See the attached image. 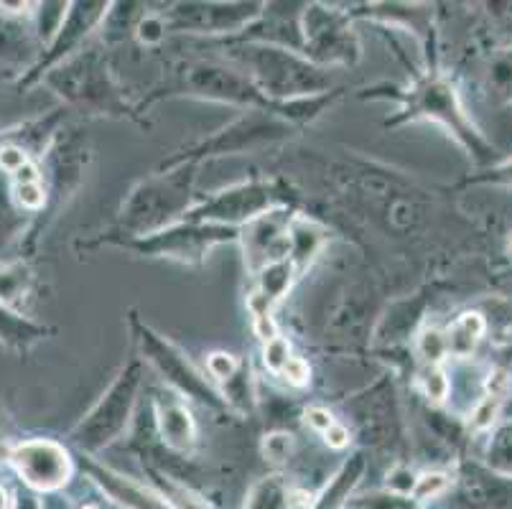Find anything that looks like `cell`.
<instances>
[{"instance_id": "cell-1", "label": "cell", "mask_w": 512, "mask_h": 509, "mask_svg": "<svg viewBox=\"0 0 512 509\" xmlns=\"http://www.w3.org/2000/svg\"><path fill=\"white\" fill-rule=\"evenodd\" d=\"M164 97H194V100L222 102V105L242 107V112H276L288 123L306 125L319 118L327 107L334 105L339 90L319 97H304V100L273 102L250 82L248 74L232 67L230 62H220V59H181L169 72L164 87L153 90L148 102L164 100Z\"/></svg>"}, {"instance_id": "cell-2", "label": "cell", "mask_w": 512, "mask_h": 509, "mask_svg": "<svg viewBox=\"0 0 512 509\" xmlns=\"http://www.w3.org/2000/svg\"><path fill=\"white\" fill-rule=\"evenodd\" d=\"M199 163H181V166L158 168L156 174L138 181L120 207L115 227L100 242L113 245L120 240H138V237L156 235L171 224L181 222L194 207V186H197Z\"/></svg>"}, {"instance_id": "cell-3", "label": "cell", "mask_w": 512, "mask_h": 509, "mask_svg": "<svg viewBox=\"0 0 512 509\" xmlns=\"http://www.w3.org/2000/svg\"><path fill=\"white\" fill-rule=\"evenodd\" d=\"M227 62L248 74L250 82L273 102L304 100L334 90L329 69L316 67L304 54L278 46L232 39L227 44Z\"/></svg>"}, {"instance_id": "cell-4", "label": "cell", "mask_w": 512, "mask_h": 509, "mask_svg": "<svg viewBox=\"0 0 512 509\" xmlns=\"http://www.w3.org/2000/svg\"><path fill=\"white\" fill-rule=\"evenodd\" d=\"M41 82L74 112L97 118L138 120V110L130 107L128 97L115 82L110 59L102 46H87L51 69Z\"/></svg>"}, {"instance_id": "cell-5", "label": "cell", "mask_w": 512, "mask_h": 509, "mask_svg": "<svg viewBox=\"0 0 512 509\" xmlns=\"http://www.w3.org/2000/svg\"><path fill=\"white\" fill-rule=\"evenodd\" d=\"M400 112L393 120H385V125H403L413 123V120H431V123L441 125L454 135L456 143L482 166V163L492 161L495 148L484 140L477 125L469 120L464 112L459 95H456L454 84L444 79L441 74L428 72L418 77L416 82L408 84L406 90L398 95Z\"/></svg>"}, {"instance_id": "cell-6", "label": "cell", "mask_w": 512, "mask_h": 509, "mask_svg": "<svg viewBox=\"0 0 512 509\" xmlns=\"http://www.w3.org/2000/svg\"><path fill=\"white\" fill-rule=\"evenodd\" d=\"M143 385V359L133 357L120 367L115 380L100 395L90 413L72 428L69 438L79 448V454L95 456L102 448L118 441L128 431L133 410L138 403V392Z\"/></svg>"}, {"instance_id": "cell-7", "label": "cell", "mask_w": 512, "mask_h": 509, "mask_svg": "<svg viewBox=\"0 0 512 509\" xmlns=\"http://www.w3.org/2000/svg\"><path fill=\"white\" fill-rule=\"evenodd\" d=\"M296 133H299V125L288 123V120H283L276 112L245 110L240 118L227 123L225 128H220L217 133L209 135V138L197 140L189 148L176 153L174 158L161 163V171L181 166V163H199L202 166V161H209V158L263 151V148L276 146V143L293 138Z\"/></svg>"}, {"instance_id": "cell-8", "label": "cell", "mask_w": 512, "mask_h": 509, "mask_svg": "<svg viewBox=\"0 0 512 509\" xmlns=\"http://www.w3.org/2000/svg\"><path fill=\"white\" fill-rule=\"evenodd\" d=\"M128 329L143 362L151 364L171 390L179 392L184 400L189 398L209 410H227L222 392L186 359V354L174 342H169L164 334H158L156 329H151L138 316L136 308L128 311Z\"/></svg>"}, {"instance_id": "cell-9", "label": "cell", "mask_w": 512, "mask_h": 509, "mask_svg": "<svg viewBox=\"0 0 512 509\" xmlns=\"http://www.w3.org/2000/svg\"><path fill=\"white\" fill-rule=\"evenodd\" d=\"M281 207H296L286 184L273 179H250L227 186L204 202H197L184 219L186 222L220 224V227L242 230L245 224Z\"/></svg>"}, {"instance_id": "cell-10", "label": "cell", "mask_w": 512, "mask_h": 509, "mask_svg": "<svg viewBox=\"0 0 512 509\" xmlns=\"http://www.w3.org/2000/svg\"><path fill=\"white\" fill-rule=\"evenodd\" d=\"M227 242H240V230L181 219V222L171 224L156 235L120 240L113 245L125 252H133V255H141V258H164L184 265H202L212 247L227 245Z\"/></svg>"}, {"instance_id": "cell-11", "label": "cell", "mask_w": 512, "mask_h": 509, "mask_svg": "<svg viewBox=\"0 0 512 509\" xmlns=\"http://www.w3.org/2000/svg\"><path fill=\"white\" fill-rule=\"evenodd\" d=\"M304 56L321 69L355 67L362 46L352 28V13L324 3H306Z\"/></svg>"}, {"instance_id": "cell-12", "label": "cell", "mask_w": 512, "mask_h": 509, "mask_svg": "<svg viewBox=\"0 0 512 509\" xmlns=\"http://www.w3.org/2000/svg\"><path fill=\"white\" fill-rule=\"evenodd\" d=\"M265 3H174L164 13L169 34L240 36L258 21Z\"/></svg>"}, {"instance_id": "cell-13", "label": "cell", "mask_w": 512, "mask_h": 509, "mask_svg": "<svg viewBox=\"0 0 512 509\" xmlns=\"http://www.w3.org/2000/svg\"><path fill=\"white\" fill-rule=\"evenodd\" d=\"M110 6L113 3H105V0H79V3H72L62 28H59V34L46 46L44 54L31 64L29 72L23 74L18 87H29V84L41 82L51 69L59 67V64H64L67 59H72L74 54L85 49V41L95 31H100L102 21L110 13Z\"/></svg>"}, {"instance_id": "cell-14", "label": "cell", "mask_w": 512, "mask_h": 509, "mask_svg": "<svg viewBox=\"0 0 512 509\" xmlns=\"http://www.w3.org/2000/svg\"><path fill=\"white\" fill-rule=\"evenodd\" d=\"M8 461L23 484L36 492H57L72 479L74 461L62 443L51 438H29L8 451Z\"/></svg>"}, {"instance_id": "cell-15", "label": "cell", "mask_w": 512, "mask_h": 509, "mask_svg": "<svg viewBox=\"0 0 512 509\" xmlns=\"http://www.w3.org/2000/svg\"><path fill=\"white\" fill-rule=\"evenodd\" d=\"M296 214H299L296 207H281L242 227L240 245L242 252H245V268L253 278L268 265L278 263V260H288V252H291L288 230H291V222Z\"/></svg>"}, {"instance_id": "cell-16", "label": "cell", "mask_w": 512, "mask_h": 509, "mask_svg": "<svg viewBox=\"0 0 512 509\" xmlns=\"http://www.w3.org/2000/svg\"><path fill=\"white\" fill-rule=\"evenodd\" d=\"M347 413H352L357 431L365 441L380 443L400 436L398 398H395L393 380L388 377L349 400Z\"/></svg>"}, {"instance_id": "cell-17", "label": "cell", "mask_w": 512, "mask_h": 509, "mask_svg": "<svg viewBox=\"0 0 512 509\" xmlns=\"http://www.w3.org/2000/svg\"><path fill=\"white\" fill-rule=\"evenodd\" d=\"M304 11L306 3H265L258 21L235 36V41H253L304 54Z\"/></svg>"}, {"instance_id": "cell-18", "label": "cell", "mask_w": 512, "mask_h": 509, "mask_svg": "<svg viewBox=\"0 0 512 509\" xmlns=\"http://www.w3.org/2000/svg\"><path fill=\"white\" fill-rule=\"evenodd\" d=\"M153 420L161 443L174 454H192L197 446V423L179 392L166 390L153 395Z\"/></svg>"}, {"instance_id": "cell-19", "label": "cell", "mask_w": 512, "mask_h": 509, "mask_svg": "<svg viewBox=\"0 0 512 509\" xmlns=\"http://www.w3.org/2000/svg\"><path fill=\"white\" fill-rule=\"evenodd\" d=\"M79 461H82V469L87 471L92 482L107 494V497L113 499V502L123 504L128 509H174L169 504V499L156 494L153 489L143 487V484L133 482L128 476L118 474L115 469L110 466L100 464L95 461V456H87V454H79Z\"/></svg>"}, {"instance_id": "cell-20", "label": "cell", "mask_w": 512, "mask_h": 509, "mask_svg": "<svg viewBox=\"0 0 512 509\" xmlns=\"http://www.w3.org/2000/svg\"><path fill=\"white\" fill-rule=\"evenodd\" d=\"M299 278L291 260H278L255 275V291L248 296L250 319H268L278 303L288 296L293 280Z\"/></svg>"}, {"instance_id": "cell-21", "label": "cell", "mask_w": 512, "mask_h": 509, "mask_svg": "<svg viewBox=\"0 0 512 509\" xmlns=\"http://www.w3.org/2000/svg\"><path fill=\"white\" fill-rule=\"evenodd\" d=\"M288 237H291V252H288V260L293 263L296 273H304L314 258L319 255L321 245L327 240V232L321 230L316 222H309L304 217H293L291 222V230H288Z\"/></svg>"}, {"instance_id": "cell-22", "label": "cell", "mask_w": 512, "mask_h": 509, "mask_svg": "<svg viewBox=\"0 0 512 509\" xmlns=\"http://www.w3.org/2000/svg\"><path fill=\"white\" fill-rule=\"evenodd\" d=\"M46 336H49V329L44 324H36V321L11 311L6 303H0V344H6L8 349H16V352H26Z\"/></svg>"}, {"instance_id": "cell-23", "label": "cell", "mask_w": 512, "mask_h": 509, "mask_svg": "<svg viewBox=\"0 0 512 509\" xmlns=\"http://www.w3.org/2000/svg\"><path fill=\"white\" fill-rule=\"evenodd\" d=\"M484 331H487V321L477 311H467V314L456 316L451 321L449 329L444 331L446 336V352L449 357L456 359H469L477 352L479 342H482Z\"/></svg>"}, {"instance_id": "cell-24", "label": "cell", "mask_w": 512, "mask_h": 509, "mask_svg": "<svg viewBox=\"0 0 512 509\" xmlns=\"http://www.w3.org/2000/svg\"><path fill=\"white\" fill-rule=\"evenodd\" d=\"M365 469H367L365 456H362V454L349 456V459L342 464V469L337 471V476L332 479V484H329V487L324 489V494L316 499L314 509H339V507H344L349 492H352V489L360 484Z\"/></svg>"}, {"instance_id": "cell-25", "label": "cell", "mask_w": 512, "mask_h": 509, "mask_svg": "<svg viewBox=\"0 0 512 509\" xmlns=\"http://www.w3.org/2000/svg\"><path fill=\"white\" fill-rule=\"evenodd\" d=\"M291 489L283 482V476H265L250 492L245 509H288Z\"/></svg>"}, {"instance_id": "cell-26", "label": "cell", "mask_w": 512, "mask_h": 509, "mask_svg": "<svg viewBox=\"0 0 512 509\" xmlns=\"http://www.w3.org/2000/svg\"><path fill=\"white\" fill-rule=\"evenodd\" d=\"M250 377H253L250 375V367L248 364H242L240 372H237L230 382L222 385V398H225L227 410H232V413L250 415L255 410V392Z\"/></svg>"}, {"instance_id": "cell-27", "label": "cell", "mask_w": 512, "mask_h": 509, "mask_svg": "<svg viewBox=\"0 0 512 509\" xmlns=\"http://www.w3.org/2000/svg\"><path fill=\"white\" fill-rule=\"evenodd\" d=\"M31 280H34L31 278V270L23 260L0 265V303H6V306L11 308V303H16L18 298H23L29 293Z\"/></svg>"}, {"instance_id": "cell-28", "label": "cell", "mask_w": 512, "mask_h": 509, "mask_svg": "<svg viewBox=\"0 0 512 509\" xmlns=\"http://www.w3.org/2000/svg\"><path fill=\"white\" fill-rule=\"evenodd\" d=\"M69 6L72 3H36V39H39V44L49 46L51 41H54V36L59 34V28H62L64 18H67L69 13Z\"/></svg>"}, {"instance_id": "cell-29", "label": "cell", "mask_w": 512, "mask_h": 509, "mask_svg": "<svg viewBox=\"0 0 512 509\" xmlns=\"http://www.w3.org/2000/svg\"><path fill=\"white\" fill-rule=\"evenodd\" d=\"M11 199L18 209L31 214H41L46 209V202H49L44 181H23V184H13Z\"/></svg>"}, {"instance_id": "cell-30", "label": "cell", "mask_w": 512, "mask_h": 509, "mask_svg": "<svg viewBox=\"0 0 512 509\" xmlns=\"http://www.w3.org/2000/svg\"><path fill=\"white\" fill-rule=\"evenodd\" d=\"M416 347H418V357H421L423 367H441L444 359L449 357V352H446L444 331L434 329V326L421 331Z\"/></svg>"}, {"instance_id": "cell-31", "label": "cell", "mask_w": 512, "mask_h": 509, "mask_svg": "<svg viewBox=\"0 0 512 509\" xmlns=\"http://www.w3.org/2000/svg\"><path fill=\"white\" fill-rule=\"evenodd\" d=\"M505 410V398H497V395H484L472 410V418H469V431L472 433H484L490 431L497 423V418Z\"/></svg>"}, {"instance_id": "cell-32", "label": "cell", "mask_w": 512, "mask_h": 509, "mask_svg": "<svg viewBox=\"0 0 512 509\" xmlns=\"http://www.w3.org/2000/svg\"><path fill=\"white\" fill-rule=\"evenodd\" d=\"M421 387L431 403H444L451 392V380L444 367H423L421 370Z\"/></svg>"}, {"instance_id": "cell-33", "label": "cell", "mask_w": 512, "mask_h": 509, "mask_svg": "<svg viewBox=\"0 0 512 509\" xmlns=\"http://www.w3.org/2000/svg\"><path fill=\"white\" fill-rule=\"evenodd\" d=\"M449 484H451L449 474H444V471H428V474L418 476L416 479V487H413L411 497L416 499L418 504H423L428 502V499L441 497V494L449 489Z\"/></svg>"}, {"instance_id": "cell-34", "label": "cell", "mask_w": 512, "mask_h": 509, "mask_svg": "<svg viewBox=\"0 0 512 509\" xmlns=\"http://www.w3.org/2000/svg\"><path fill=\"white\" fill-rule=\"evenodd\" d=\"M357 509H418L421 504L408 494H395V492H380L372 497H362L355 502Z\"/></svg>"}, {"instance_id": "cell-35", "label": "cell", "mask_w": 512, "mask_h": 509, "mask_svg": "<svg viewBox=\"0 0 512 509\" xmlns=\"http://www.w3.org/2000/svg\"><path fill=\"white\" fill-rule=\"evenodd\" d=\"M291 342H288L286 336L278 334L276 339H271L268 344H263V364L265 370L273 372V375H281L283 367L288 364V359H291Z\"/></svg>"}, {"instance_id": "cell-36", "label": "cell", "mask_w": 512, "mask_h": 509, "mask_svg": "<svg viewBox=\"0 0 512 509\" xmlns=\"http://www.w3.org/2000/svg\"><path fill=\"white\" fill-rule=\"evenodd\" d=\"M240 367L242 364L237 362L235 354H230V352L207 354V372L214 382H222V385H225V382H230L232 377L240 372Z\"/></svg>"}, {"instance_id": "cell-37", "label": "cell", "mask_w": 512, "mask_h": 509, "mask_svg": "<svg viewBox=\"0 0 512 509\" xmlns=\"http://www.w3.org/2000/svg\"><path fill=\"white\" fill-rule=\"evenodd\" d=\"M166 36H169V28H166L164 13H146L136 28V39L146 46L161 44Z\"/></svg>"}, {"instance_id": "cell-38", "label": "cell", "mask_w": 512, "mask_h": 509, "mask_svg": "<svg viewBox=\"0 0 512 509\" xmlns=\"http://www.w3.org/2000/svg\"><path fill=\"white\" fill-rule=\"evenodd\" d=\"M293 451V436L288 431H273L263 438V456L271 464H283Z\"/></svg>"}, {"instance_id": "cell-39", "label": "cell", "mask_w": 512, "mask_h": 509, "mask_svg": "<svg viewBox=\"0 0 512 509\" xmlns=\"http://www.w3.org/2000/svg\"><path fill=\"white\" fill-rule=\"evenodd\" d=\"M26 163H31L29 151H23L21 146H13V143H3L0 146V171H6L8 176L18 174Z\"/></svg>"}, {"instance_id": "cell-40", "label": "cell", "mask_w": 512, "mask_h": 509, "mask_svg": "<svg viewBox=\"0 0 512 509\" xmlns=\"http://www.w3.org/2000/svg\"><path fill=\"white\" fill-rule=\"evenodd\" d=\"M281 377H286L288 385H293V387H306V385H309V382H311V367H309V362H306V359H301V357H291V359H288L286 367H283Z\"/></svg>"}, {"instance_id": "cell-41", "label": "cell", "mask_w": 512, "mask_h": 509, "mask_svg": "<svg viewBox=\"0 0 512 509\" xmlns=\"http://www.w3.org/2000/svg\"><path fill=\"white\" fill-rule=\"evenodd\" d=\"M467 184H502V186H512V158L505 163H497V166H492L487 174L482 176H474V179H469Z\"/></svg>"}, {"instance_id": "cell-42", "label": "cell", "mask_w": 512, "mask_h": 509, "mask_svg": "<svg viewBox=\"0 0 512 509\" xmlns=\"http://www.w3.org/2000/svg\"><path fill=\"white\" fill-rule=\"evenodd\" d=\"M413 487H416V476H413L411 469L406 466H395L388 474V489L395 494H408L411 497Z\"/></svg>"}, {"instance_id": "cell-43", "label": "cell", "mask_w": 512, "mask_h": 509, "mask_svg": "<svg viewBox=\"0 0 512 509\" xmlns=\"http://www.w3.org/2000/svg\"><path fill=\"white\" fill-rule=\"evenodd\" d=\"M304 420L306 426L311 428V431H316L321 436V433H327L329 428L337 423V418H334L332 413H329L327 408H306L304 410Z\"/></svg>"}, {"instance_id": "cell-44", "label": "cell", "mask_w": 512, "mask_h": 509, "mask_svg": "<svg viewBox=\"0 0 512 509\" xmlns=\"http://www.w3.org/2000/svg\"><path fill=\"white\" fill-rule=\"evenodd\" d=\"M321 438H324V443H327L329 448H334V451H344V448L352 443V431L337 420L327 433H321Z\"/></svg>"}, {"instance_id": "cell-45", "label": "cell", "mask_w": 512, "mask_h": 509, "mask_svg": "<svg viewBox=\"0 0 512 509\" xmlns=\"http://www.w3.org/2000/svg\"><path fill=\"white\" fill-rule=\"evenodd\" d=\"M0 509H8V492L3 489V484H0Z\"/></svg>"}, {"instance_id": "cell-46", "label": "cell", "mask_w": 512, "mask_h": 509, "mask_svg": "<svg viewBox=\"0 0 512 509\" xmlns=\"http://www.w3.org/2000/svg\"><path fill=\"white\" fill-rule=\"evenodd\" d=\"M507 398H510V403H505V408H512V387H510V392H507Z\"/></svg>"}, {"instance_id": "cell-47", "label": "cell", "mask_w": 512, "mask_h": 509, "mask_svg": "<svg viewBox=\"0 0 512 509\" xmlns=\"http://www.w3.org/2000/svg\"><path fill=\"white\" fill-rule=\"evenodd\" d=\"M79 509H97V507H92V504H85V507H79Z\"/></svg>"}]
</instances>
